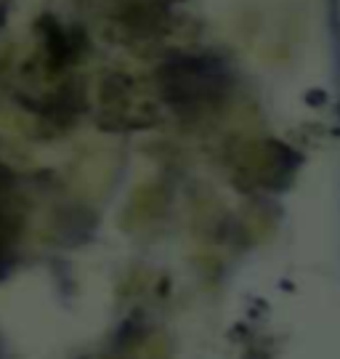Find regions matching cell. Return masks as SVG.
<instances>
[{"label": "cell", "instance_id": "6da1fadb", "mask_svg": "<svg viewBox=\"0 0 340 359\" xmlns=\"http://www.w3.org/2000/svg\"><path fill=\"white\" fill-rule=\"evenodd\" d=\"M157 77L163 83L165 99L176 107H191L205 99H213L226 86L224 67L197 56H176L165 62Z\"/></svg>", "mask_w": 340, "mask_h": 359}]
</instances>
